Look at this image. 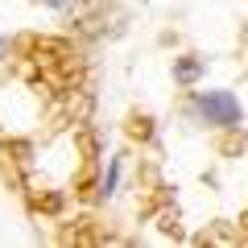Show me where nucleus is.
<instances>
[{
    "mask_svg": "<svg viewBox=\"0 0 248 248\" xmlns=\"http://www.w3.org/2000/svg\"><path fill=\"white\" fill-rule=\"evenodd\" d=\"M199 116H203L207 124H215V128H240V120H244V108H240V99L232 95V91L215 87V91H199Z\"/></svg>",
    "mask_w": 248,
    "mask_h": 248,
    "instance_id": "nucleus-1",
    "label": "nucleus"
},
{
    "mask_svg": "<svg viewBox=\"0 0 248 248\" xmlns=\"http://www.w3.org/2000/svg\"><path fill=\"white\" fill-rule=\"evenodd\" d=\"M203 58H195V54H182V58H174V83H182V87H195L199 79H203Z\"/></svg>",
    "mask_w": 248,
    "mask_h": 248,
    "instance_id": "nucleus-2",
    "label": "nucleus"
},
{
    "mask_svg": "<svg viewBox=\"0 0 248 248\" xmlns=\"http://www.w3.org/2000/svg\"><path fill=\"white\" fill-rule=\"evenodd\" d=\"M120 170H124V161H120V157H112V161H108L104 186H99V195H104V199H112V195H116V186H120Z\"/></svg>",
    "mask_w": 248,
    "mask_h": 248,
    "instance_id": "nucleus-3",
    "label": "nucleus"
},
{
    "mask_svg": "<svg viewBox=\"0 0 248 248\" xmlns=\"http://www.w3.org/2000/svg\"><path fill=\"white\" fill-rule=\"evenodd\" d=\"M37 4H46V9H71L75 0H37Z\"/></svg>",
    "mask_w": 248,
    "mask_h": 248,
    "instance_id": "nucleus-4",
    "label": "nucleus"
},
{
    "mask_svg": "<svg viewBox=\"0 0 248 248\" xmlns=\"http://www.w3.org/2000/svg\"><path fill=\"white\" fill-rule=\"evenodd\" d=\"M0 58H4V37H0Z\"/></svg>",
    "mask_w": 248,
    "mask_h": 248,
    "instance_id": "nucleus-5",
    "label": "nucleus"
}]
</instances>
